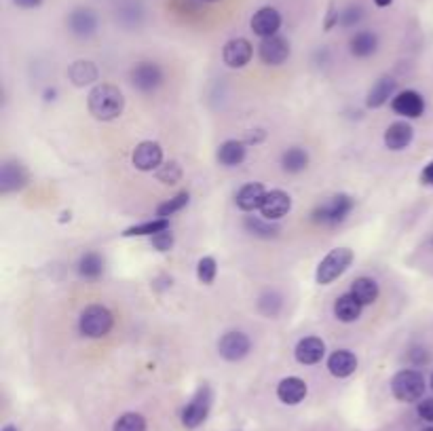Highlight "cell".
<instances>
[{"label": "cell", "mask_w": 433, "mask_h": 431, "mask_svg": "<svg viewBox=\"0 0 433 431\" xmlns=\"http://www.w3.org/2000/svg\"><path fill=\"white\" fill-rule=\"evenodd\" d=\"M87 106H89V112L93 114V119L112 121V119L121 116V112L125 108V98H123L119 87L102 83V85H96L89 91Z\"/></svg>", "instance_id": "cell-1"}, {"label": "cell", "mask_w": 433, "mask_h": 431, "mask_svg": "<svg viewBox=\"0 0 433 431\" xmlns=\"http://www.w3.org/2000/svg\"><path fill=\"white\" fill-rule=\"evenodd\" d=\"M353 205H355V201L349 195H344V192L332 195L313 209V222H317L321 227H336L347 220V216L351 213Z\"/></svg>", "instance_id": "cell-2"}, {"label": "cell", "mask_w": 433, "mask_h": 431, "mask_svg": "<svg viewBox=\"0 0 433 431\" xmlns=\"http://www.w3.org/2000/svg\"><path fill=\"white\" fill-rule=\"evenodd\" d=\"M353 262V252L349 248H336L332 250L317 266L315 279L319 285H330L332 281H336Z\"/></svg>", "instance_id": "cell-3"}, {"label": "cell", "mask_w": 433, "mask_h": 431, "mask_svg": "<svg viewBox=\"0 0 433 431\" xmlns=\"http://www.w3.org/2000/svg\"><path fill=\"white\" fill-rule=\"evenodd\" d=\"M114 326V317L112 313L102 307V305H91L87 307L83 313H81V319H79V328H81V334L89 336V338H102L106 336Z\"/></svg>", "instance_id": "cell-4"}, {"label": "cell", "mask_w": 433, "mask_h": 431, "mask_svg": "<svg viewBox=\"0 0 433 431\" xmlns=\"http://www.w3.org/2000/svg\"><path fill=\"white\" fill-rule=\"evenodd\" d=\"M391 391L400 402H418L425 393V377L418 370H400L391 381Z\"/></svg>", "instance_id": "cell-5"}, {"label": "cell", "mask_w": 433, "mask_h": 431, "mask_svg": "<svg viewBox=\"0 0 433 431\" xmlns=\"http://www.w3.org/2000/svg\"><path fill=\"white\" fill-rule=\"evenodd\" d=\"M163 70L155 61H139L131 68L129 81L142 93H153L163 85Z\"/></svg>", "instance_id": "cell-6"}, {"label": "cell", "mask_w": 433, "mask_h": 431, "mask_svg": "<svg viewBox=\"0 0 433 431\" xmlns=\"http://www.w3.org/2000/svg\"><path fill=\"white\" fill-rule=\"evenodd\" d=\"M209 408H211V391H209V387L203 385L195 393V398L184 406V410H182V425L188 427V429L199 427L207 418Z\"/></svg>", "instance_id": "cell-7"}, {"label": "cell", "mask_w": 433, "mask_h": 431, "mask_svg": "<svg viewBox=\"0 0 433 431\" xmlns=\"http://www.w3.org/2000/svg\"><path fill=\"white\" fill-rule=\"evenodd\" d=\"M131 159H133L135 169H139V172H155L163 163V149L153 139L139 142L137 146H135V151H133Z\"/></svg>", "instance_id": "cell-8"}, {"label": "cell", "mask_w": 433, "mask_h": 431, "mask_svg": "<svg viewBox=\"0 0 433 431\" xmlns=\"http://www.w3.org/2000/svg\"><path fill=\"white\" fill-rule=\"evenodd\" d=\"M98 26H100V20H98V13L93 9L81 7V9H75L68 15V28H70L72 34L79 36V38L93 36L98 32Z\"/></svg>", "instance_id": "cell-9"}, {"label": "cell", "mask_w": 433, "mask_h": 431, "mask_svg": "<svg viewBox=\"0 0 433 431\" xmlns=\"http://www.w3.org/2000/svg\"><path fill=\"white\" fill-rule=\"evenodd\" d=\"M250 349H252V342L243 332H227L218 342V351L227 362H241L250 353Z\"/></svg>", "instance_id": "cell-10"}, {"label": "cell", "mask_w": 433, "mask_h": 431, "mask_svg": "<svg viewBox=\"0 0 433 431\" xmlns=\"http://www.w3.org/2000/svg\"><path fill=\"white\" fill-rule=\"evenodd\" d=\"M292 209V197L283 192V190H268L264 201H262V207H260V213L262 218L266 220H281L283 216H287V211Z\"/></svg>", "instance_id": "cell-11"}, {"label": "cell", "mask_w": 433, "mask_h": 431, "mask_svg": "<svg viewBox=\"0 0 433 431\" xmlns=\"http://www.w3.org/2000/svg\"><path fill=\"white\" fill-rule=\"evenodd\" d=\"M260 59L268 66H279L283 63L287 57H290V43H287L283 36H268L262 38L260 47H258Z\"/></svg>", "instance_id": "cell-12"}, {"label": "cell", "mask_w": 433, "mask_h": 431, "mask_svg": "<svg viewBox=\"0 0 433 431\" xmlns=\"http://www.w3.org/2000/svg\"><path fill=\"white\" fill-rule=\"evenodd\" d=\"M391 108H393V112H397L406 119H418L425 112V100L420 93L406 89V91H400L391 100Z\"/></svg>", "instance_id": "cell-13"}, {"label": "cell", "mask_w": 433, "mask_h": 431, "mask_svg": "<svg viewBox=\"0 0 433 431\" xmlns=\"http://www.w3.org/2000/svg\"><path fill=\"white\" fill-rule=\"evenodd\" d=\"M281 28V15L277 9L273 7H262L260 11L254 13L252 17V30L254 34H258L260 38H268L275 36Z\"/></svg>", "instance_id": "cell-14"}, {"label": "cell", "mask_w": 433, "mask_h": 431, "mask_svg": "<svg viewBox=\"0 0 433 431\" xmlns=\"http://www.w3.org/2000/svg\"><path fill=\"white\" fill-rule=\"evenodd\" d=\"M294 355L298 359V364H305V366L319 364L326 355V342L317 336H307V338L298 340Z\"/></svg>", "instance_id": "cell-15"}, {"label": "cell", "mask_w": 433, "mask_h": 431, "mask_svg": "<svg viewBox=\"0 0 433 431\" xmlns=\"http://www.w3.org/2000/svg\"><path fill=\"white\" fill-rule=\"evenodd\" d=\"M252 45L245 38H233L222 49V59L229 68H243L252 59Z\"/></svg>", "instance_id": "cell-16"}, {"label": "cell", "mask_w": 433, "mask_h": 431, "mask_svg": "<svg viewBox=\"0 0 433 431\" xmlns=\"http://www.w3.org/2000/svg\"><path fill=\"white\" fill-rule=\"evenodd\" d=\"M307 391H309L307 383L298 377H287L277 385V398L287 406L301 404L307 398Z\"/></svg>", "instance_id": "cell-17"}, {"label": "cell", "mask_w": 433, "mask_h": 431, "mask_svg": "<svg viewBox=\"0 0 433 431\" xmlns=\"http://www.w3.org/2000/svg\"><path fill=\"white\" fill-rule=\"evenodd\" d=\"M414 137V129L406 121H395L385 131V146L389 151H404Z\"/></svg>", "instance_id": "cell-18"}, {"label": "cell", "mask_w": 433, "mask_h": 431, "mask_svg": "<svg viewBox=\"0 0 433 431\" xmlns=\"http://www.w3.org/2000/svg\"><path fill=\"white\" fill-rule=\"evenodd\" d=\"M264 197H266V188L260 182H250V184L239 188V192L235 197V203L241 211H256V209L262 207Z\"/></svg>", "instance_id": "cell-19"}, {"label": "cell", "mask_w": 433, "mask_h": 431, "mask_svg": "<svg viewBox=\"0 0 433 431\" xmlns=\"http://www.w3.org/2000/svg\"><path fill=\"white\" fill-rule=\"evenodd\" d=\"M357 368V357L347 351V349H340V351H334L328 359V370L332 377L336 379H347L355 372Z\"/></svg>", "instance_id": "cell-20"}, {"label": "cell", "mask_w": 433, "mask_h": 431, "mask_svg": "<svg viewBox=\"0 0 433 431\" xmlns=\"http://www.w3.org/2000/svg\"><path fill=\"white\" fill-rule=\"evenodd\" d=\"M68 77L77 87H87V85H93L100 79V70H98V66L93 61L79 59V61H75V63L70 66Z\"/></svg>", "instance_id": "cell-21"}, {"label": "cell", "mask_w": 433, "mask_h": 431, "mask_svg": "<svg viewBox=\"0 0 433 431\" xmlns=\"http://www.w3.org/2000/svg\"><path fill=\"white\" fill-rule=\"evenodd\" d=\"M362 311H364V305L359 303L351 292L338 296L336 303H334V315H336V319H340L342 324H353V322H357L359 315H362Z\"/></svg>", "instance_id": "cell-22"}, {"label": "cell", "mask_w": 433, "mask_h": 431, "mask_svg": "<svg viewBox=\"0 0 433 431\" xmlns=\"http://www.w3.org/2000/svg\"><path fill=\"white\" fill-rule=\"evenodd\" d=\"M349 49H351V55L353 57H359V59H366L370 55L377 53L379 49V36L374 32H357L351 40H349Z\"/></svg>", "instance_id": "cell-23"}, {"label": "cell", "mask_w": 433, "mask_h": 431, "mask_svg": "<svg viewBox=\"0 0 433 431\" xmlns=\"http://www.w3.org/2000/svg\"><path fill=\"white\" fill-rule=\"evenodd\" d=\"M28 174L20 163H5L3 172H0V190L3 192H11L17 190L26 184Z\"/></svg>", "instance_id": "cell-24"}, {"label": "cell", "mask_w": 433, "mask_h": 431, "mask_svg": "<svg viewBox=\"0 0 433 431\" xmlns=\"http://www.w3.org/2000/svg\"><path fill=\"white\" fill-rule=\"evenodd\" d=\"M359 303H362L364 307L377 303L379 298V283L370 277H357L353 283H351V290H349Z\"/></svg>", "instance_id": "cell-25"}, {"label": "cell", "mask_w": 433, "mask_h": 431, "mask_svg": "<svg viewBox=\"0 0 433 431\" xmlns=\"http://www.w3.org/2000/svg\"><path fill=\"white\" fill-rule=\"evenodd\" d=\"M395 81L391 77H383L377 81V85L370 89L368 93V100H366V106L368 108H381L383 104L389 102V98H395Z\"/></svg>", "instance_id": "cell-26"}, {"label": "cell", "mask_w": 433, "mask_h": 431, "mask_svg": "<svg viewBox=\"0 0 433 431\" xmlns=\"http://www.w3.org/2000/svg\"><path fill=\"white\" fill-rule=\"evenodd\" d=\"M245 144L243 142H237V139H227L222 146L218 149V161L227 167H235L239 163H243L245 159Z\"/></svg>", "instance_id": "cell-27"}, {"label": "cell", "mask_w": 433, "mask_h": 431, "mask_svg": "<svg viewBox=\"0 0 433 431\" xmlns=\"http://www.w3.org/2000/svg\"><path fill=\"white\" fill-rule=\"evenodd\" d=\"M281 167L287 174H301V172H305L309 167V153L305 149H301V146L287 149L281 155Z\"/></svg>", "instance_id": "cell-28"}, {"label": "cell", "mask_w": 433, "mask_h": 431, "mask_svg": "<svg viewBox=\"0 0 433 431\" xmlns=\"http://www.w3.org/2000/svg\"><path fill=\"white\" fill-rule=\"evenodd\" d=\"M104 273V258L98 252H87L79 260V275L85 279H98Z\"/></svg>", "instance_id": "cell-29"}, {"label": "cell", "mask_w": 433, "mask_h": 431, "mask_svg": "<svg viewBox=\"0 0 433 431\" xmlns=\"http://www.w3.org/2000/svg\"><path fill=\"white\" fill-rule=\"evenodd\" d=\"M169 229V222L165 218H157V220H149V222H142V225H133L129 229H125L123 237H144V235H157V233H163Z\"/></svg>", "instance_id": "cell-30"}, {"label": "cell", "mask_w": 433, "mask_h": 431, "mask_svg": "<svg viewBox=\"0 0 433 431\" xmlns=\"http://www.w3.org/2000/svg\"><path fill=\"white\" fill-rule=\"evenodd\" d=\"M243 227H245L252 235L262 237V239L277 237V233H279V227L271 225V220H266V218H254V216H248V218L243 220Z\"/></svg>", "instance_id": "cell-31"}, {"label": "cell", "mask_w": 433, "mask_h": 431, "mask_svg": "<svg viewBox=\"0 0 433 431\" xmlns=\"http://www.w3.org/2000/svg\"><path fill=\"white\" fill-rule=\"evenodd\" d=\"M112 431H146V418L137 412H125L116 418Z\"/></svg>", "instance_id": "cell-32"}, {"label": "cell", "mask_w": 433, "mask_h": 431, "mask_svg": "<svg viewBox=\"0 0 433 431\" xmlns=\"http://www.w3.org/2000/svg\"><path fill=\"white\" fill-rule=\"evenodd\" d=\"M188 199H190V195L184 190V192H180V195H176L174 199H169V201H165V203H161L159 207H157V216L159 218H169V216H174V213H178V211H182L186 205H188Z\"/></svg>", "instance_id": "cell-33"}, {"label": "cell", "mask_w": 433, "mask_h": 431, "mask_svg": "<svg viewBox=\"0 0 433 431\" xmlns=\"http://www.w3.org/2000/svg\"><path fill=\"white\" fill-rule=\"evenodd\" d=\"M215 273H218V264H215V260L211 256H205V258L199 260V264H197V277H199L201 283H205V285L213 283Z\"/></svg>", "instance_id": "cell-34"}, {"label": "cell", "mask_w": 433, "mask_h": 431, "mask_svg": "<svg viewBox=\"0 0 433 431\" xmlns=\"http://www.w3.org/2000/svg\"><path fill=\"white\" fill-rule=\"evenodd\" d=\"M362 20H364V9L359 7V5H351L342 13H338V24L342 28H353V26H357Z\"/></svg>", "instance_id": "cell-35"}, {"label": "cell", "mask_w": 433, "mask_h": 431, "mask_svg": "<svg viewBox=\"0 0 433 431\" xmlns=\"http://www.w3.org/2000/svg\"><path fill=\"white\" fill-rule=\"evenodd\" d=\"M157 178H159L163 184H176V182L182 180V167H180L176 161H169V163H165V165L159 167Z\"/></svg>", "instance_id": "cell-36"}, {"label": "cell", "mask_w": 433, "mask_h": 431, "mask_svg": "<svg viewBox=\"0 0 433 431\" xmlns=\"http://www.w3.org/2000/svg\"><path fill=\"white\" fill-rule=\"evenodd\" d=\"M151 243H153V248H155L157 252H169V250L174 248V235H172L169 229H167V231H163V233L153 235V237H151Z\"/></svg>", "instance_id": "cell-37"}, {"label": "cell", "mask_w": 433, "mask_h": 431, "mask_svg": "<svg viewBox=\"0 0 433 431\" xmlns=\"http://www.w3.org/2000/svg\"><path fill=\"white\" fill-rule=\"evenodd\" d=\"M418 416L427 423H433V398H427L423 402H418V408H416Z\"/></svg>", "instance_id": "cell-38"}, {"label": "cell", "mask_w": 433, "mask_h": 431, "mask_svg": "<svg viewBox=\"0 0 433 431\" xmlns=\"http://www.w3.org/2000/svg\"><path fill=\"white\" fill-rule=\"evenodd\" d=\"M420 182L427 184V186H433V161L423 169V174H420Z\"/></svg>", "instance_id": "cell-39"}, {"label": "cell", "mask_w": 433, "mask_h": 431, "mask_svg": "<svg viewBox=\"0 0 433 431\" xmlns=\"http://www.w3.org/2000/svg\"><path fill=\"white\" fill-rule=\"evenodd\" d=\"M20 9H38L43 5V0H13Z\"/></svg>", "instance_id": "cell-40"}, {"label": "cell", "mask_w": 433, "mask_h": 431, "mask_svg": "<svg viewBox=\"0 0 433 431\" xmlns=\"http://www.w3.org/2000/svg\"><path fill=\"white\" fill-rule=\"evenodd\" d=\"M391 3H393V0H374V5H377V7H381V9L389 7Z\"/></svg>", "instance_id": "cell-41"}, {"label": "cell", "mask_w": 433, "mask_h": 431, "mask_svg": "<svg viewBox=\"0 0 433 431\" xmlns=\"http://www.w3.org/2000/svg\"><path fill=\"white\" fill-rule=\"evenodd\" d=\"M3 431H17V427H15V425H7V427H5Z\"/></svg>", "instance_id": "cell-42"}, {"label": "cell", "mask_w": 433, "mask_h": 431, "mask_svg": "<svg viewBox=\"0 0 433 431\" xmlns=\"http://www.w3.org/2000/svg\"><path fill=\"white\" fill-rule=\"evenodd\" d=\"M423 431H433V427H425Z\"/></svg>", "instance_id": "cell-43"}, {"label": "cell", "mask_w": 433, "mask_h": 431, "mask_svg": "<svg viewBox=\"0 0 433 431\" xmlns=\"http://www.w3.org/2000/svg\"><path fill=\"white\" fill-rule=\"evenodd\" d=\"M205 3H215V0H205Z\"/></svg>", "instance_id": "cell-44"}, {"label": "cell", "mask_w": 433, "mask_h": 431, "mask_svg": "<svg viewBox=\"0 0 433 431\" xmlns=\"http://www.w3.org/2000/svg\"><path fill=\"white\" fill-rule=\"evenodd\" d=\"M431 387H433V375H431Z\"/></svg>", "instance_id": "cell-45"}]
</instances>
